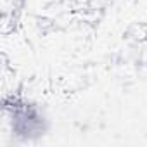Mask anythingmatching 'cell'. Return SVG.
I'll return each mask as SVG.
<instances>
[{"instance_id":"6da1fadb","label":"cell","mask_w":147,"mask_h":147,"mask_svg":"<svg viewBox=\"0 0 147 147\" xmlns=\"http://www.w3.org/2000/svg\"><path fill=\"white\" fill-rule=\"evenodd\" d=\"M9 119L12 123V131L18 137H23L26 140H31L33 137H40L45 131V116L42 109L30 102H16L12 107Z\"/></svg>"}]
</instances>
